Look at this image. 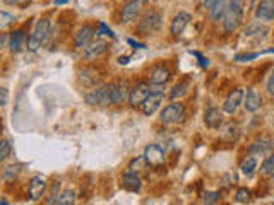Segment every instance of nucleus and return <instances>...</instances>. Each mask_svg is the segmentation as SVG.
<instances>
[{"instance_id":"f257e3e1","label":"nucleus","mask_w":274,"mask_h":205,"mask_svg":"<svg viewBox=\"0 0 274 205\" xmlns=\"http://www.w3.org/2000/svg\"><path fill=\"white\" fill-rule=\"evenodd\" d=\"M243 21V7L242 2L235 0V2H228L226 4V11L223 16V28L226 33H235L238 28H240Z\"/></svg>"},{"instance_id":"f03ea898","label":"nucleus","mask_w":274,"mask_h":205,"mask_svg":"<svg viewBox=\"0 0 274 205\" xmlns=\"http://www.w3.org/2000/svg\"><path fill=\"white\" fill-rule=\"evenodd\" d=\"M50 34V21L48 19H40L34 26L31 36L28 38V50L29 51H38L45 45L46 38Z\"/></svg>"},{"instance_id":"7ed1b4c3","label":"nucleus","mask_w":274,"mask_h":205,"mask_svg":"<svg viewBox=\"0 0 274 205\" xmlns=\"http://www.w3.org/2000/svg\"><path fill=\"white\" fill-rule=\"evenodd\" d=\"M163 123L167 125H175V123H180L184 121L185 118V108L182 103H172L168 106H165L161 110V115H159Z\"/></svg>"},{"instance_id":"20e7f679","label":"nucleus","mask_w":274,"mask_h":205,"mask_svg":"<svg viewBox=\"0 0 274 205\" xmlns=\"http://www.w3.org/2000/svg\"><path fill=\"white\" fill-rule=\"evenodd\" d=\"M159 26H161V16H159V12L149 11L146 12L144 17L141 19V23H139V31L142 34H153L158 31Z\"/></svg>"},{"instance_id":"39448f33","label":"nucleus","mask_w":274,"mask_h":205,"mask_svg":"<svg viewBox=\"0 0 274 205\" xmlns=\"http://www.w3.org/2000/svg\"><path fill=\"white\" fill-rule=\"evenodd\" d=\"M151 93H153V89H151V86L147 84V82H137V84L134 86L132 89H130V93H129L130 106H134V108L141 106Z\"/></svg>"},{"instance_id":"423d86ee","label":"nucleus","mask_w":274,"mask_h":205,"mask_svg":"<svg viewBox=\"0 0 274 205\" xmlns=\"http://www.w3.org/2000/svg\"><path fill=\"white\" fill-rule=\"evenodd\" d=\"M86 103L89 106H108L110 104V94H108V86H98L91 93L86 94Z\"/></svg>"},{"instance_id":"0eeeda50","label":"nucleus","mask_w":274,"mask_h":205,"mask_svg":"<svg viewBox=\"0 0 274 205\" xmlns=\"http://www.w3.org/2000/svg\"><path fill=\"white\" fill-rule=\"evenodd\" d=\"M163 99H165L163 89H156L149 96H147V99L139 108H141V111L144 113V115L151 116V115H154V113L158 111V108L161 106Z\"/></svg>"},{"instance_id":"6e6552de","label":"nucleus","mask_w":274,"mask_h":205,"mask_svg":"<svg viewBox=\"0 0 274 205\" xmlns=\"http://www.w3.org/2000/svg\"><path fill=\"white\" fill-rule=\"evenodd\" d=\"M108 94H110V104H120L127 99L129 91H127V82L119 81L108 86Z\"/></svg>"},{"instance_id":"1a4fd4ad","label":"nucleus","mask_w":274,"mask_h":205,"mask_svg":"<svg viewBox=\"0 0 274 205\" xmlns=\"http://www.w3.org/2000/svg\"><path fill=\"white\" fill-rule=\"evenodd\" d=\"M243 98H245V93L242 89H233L230 91V94L226 96L225 103H223V111L225 113H237V110L240 108V104H243Z\"/></svg>"},{"instance_id":"9d476101","label":"nucleus","mask_w":274,"mask_h":205,"mask_svg":"<svg viewBox=\"0 0 274 205\" xmlns=\"http://www.w3.org/2000/svg\"><path fill=\"white\" fill-rule=\"evenodd\" d=\"M142 2L141 0H130V2H125L124 7H122V23H132L134 19H137L139 12H141Z\"/></svg>"},{"instance_id":"9b49d317","label":"nucleus","mask_w":274,"mask_h":205,"mask_svg":"<svg viewBox=\"0 0 274 205\" xmlns=\"http://www.w3.org/2000/svg\"><path fill=\"white\" fill-rule=\"evenodd\" d=\"M46 191V180L41 176H33L29 180V186H28V195L31 200H40Z\"/></svg>"},{"instance_id":"f8f14e48","label":"nucleus","mask_w":274,"mask_h":205,"mask_svg":"<svg viewBox=\"0 0 274 205\" xmlns=\"http://www.w3.org/2000/svg\"><path fill=\"white\" fill-rule=\"evenodd\" d=\"M144 161L151 166H159L165 163V151L156 144H151V146L146 147L144 151Z\"/></svg>"},{"instance_id":"ddd939ff","label":"nucleus","mask_w":274,"mask_h":205,"mask_svg":"<svg viewBox=\"0 0 274 205\" xmlns=\"http://www.w3.org/2000/svg\"><path fill=\"white\" fill-rule=\"evenodd\" d=\"M94 34H96V31H94L93 26H82L74 36V45L77 48H86L91 41H94Z\"/></svg>"},{"instance_id":"4468645a","label":"nucleus","mask_w":274,"mask_h":205,"mask_svg":"<svg viewBox=\"0 0 274 205\" xmlns=\"http://www.w3.org/2000/svg\"><path fill=\"white\" fill-rule=\"evenodd\" d=\"M190 19H192V16L189 14V12H178V14L173 17L172 21V26H170V33L173 34V36H178V34H182L185 31V28L189 26Z\"/></svg>"},{"instance_id":"2eb2a0df","label":"nucleus","mask_w":274,"mask_h":205,"mask_svg":"<svg viewBox=\"0 0 274 205\" xmlns=\"http://www.w3.org/2000/svg\"><path fill=\"white\" fill-rule=\"evenodd\" d=\"M170 77H172V74H170V71L165 67V65H156V67L151 69V72H149V81H151V84H154V86L167 84L170 81Z\"/></svg>"},{"instance_id":"dca6fc26","label":"nucleus","mask_w":274,"mask_h":205,"mask_svg":"<svg viewBox=\"0 0 274 205\" xmlns=\"http://www.w3.org/2000/svg\"><path fill=\"white\" fill-rule=\"evenodd\" d=\"M267 34H269V29L266 26H260V24H250V26H247V29H245V38L247 40L255 41V43L264 41L267 38Z\"/></svg>"},{"instance_id":"f3484780","label":"nucleus","mask_w":274,"mask_h":205,"mask_svg":"<svg viewBox=\"0 0 274 205\" xmlns=\"http://www.w3.org/2000/svg\"><path fill=\"white\" fill-rule=\"evenodd\" d=\"M122 185H124V188L129 191H141L142 180L137 173H134L129 169V171H125L124 176H122Z\"/></svg>"},{"instance_id":"a211bd4d","label":"nucleus","mask_w":274,"mask_h":205,"mask_svg":"<svg viewBox=\"0 0 274 205\" xmlns=\"http://www.w3.org/2000/svg\"><path fill=\"white\" fill-rule=\"evenodd\" d=\"M260 103H262V98H260V94L257 93V89L250 87V89L247 91L245 98H243V106H245V110L250 113L257 111L260 108Z\"/></svg>"},{"instance_id":"6ab92c4d","label":"nucleus","mask_w":274,"mask_h":205,"mask_svg":"<svg viewBox=\"0 0 274 205\" xmlns=\"http://www.w3.org/2000/svg\"><path fill=\"white\" fill-rule=\"evenodd\" d=\"M106 41H103V40H94V41H91L88 46L84 48V56L88 60H94V58H98V56H101L103 53L106 51Z\"/></svg>"},{"instance_id":"aec40b11","label":"nucleus","mask_w":274,"mask_h":205,"mask_svg":"<svg viewBox=\"0 0 274 205\" xmlns=\"http://www.w3.org/2000/svg\"><path fill=\"white\" fill-rule=\"evenodd\" d=\"M204 121L209 128H220L221 123H223V113H221L218 108H209L204 113Z\"/></svg>"},{"instance_id":"412c9836","label":"nucleus","mask_w":274,"mask_h":205,"mask_svg":"<svg viewBox=\"0 0 274 205\" xmlns=\"http://www.w3.org/2000/svg\"><path fill=\"white\" fill-rule=\"evenodd\" d=\"M255 16L260 21H272L274 19V2L271 0H264L255 9Z\"/></svg>"},{"instance_id":"4be33fe9","label":"nucleus","mask_w":274,"mask_h":205,"mask_svg":"<svg viewBox=\"0 0 274 205\" xmlns=\"http://www.w3.org/2000/svg\"><path fill=\"white\" fill-rule=\"evenodd\" d=\"M24 43H26V33L23 31V29H17V31L11 33V41H9V46H11L12 53H19V51H23Z\"/></svg>"},{"instance_id":"5701e85b","label":"nucleus","mask_w":274,"mask_h":205,"mask_svg":"<svg viewBox=\"0 0 274 205\" xmlns=\"http://www.w3.org/2000/svg\"><path fill=\"white\" fill-rule=\"evenodd\" d=\"M272 151V142L271 141H255L249 147V152L252 156H262Z\"/></svg>"},{"instance_id":"b1692460","label":"nucleus","mask_w":274,"mask_h":205,"mask_svg":"<svg viewBox=\"0 0 274 205\" xmlns=\"http://www.w3.org/2000/svg\"><path fill=\"white\" fill-rule=\"evenodd\" d=\"M189 81H182V82H178V84H175L172 87V91H170V99H180V98H184V96L189 93Z\"/></svg>"},{"instance_id":"393cba45","label":"nucleus","mask_w":274,"mask_h":205,"mask_svg":"<svg viewBox=\"0 0 274 205\" xmlns=\"http://www.w3.org/2000/svg\"><path fill=\"white\" fill-rule=\"evenodd\" d=\"M21 169H23V166H21V164H11V166H7L6 171H4V180H6L7 183H12L17 176H19Z\"/></svg>"},{"instance_id":"a878e982","label":"nucleus","mask_w":274,"mask_h":205,"mask_svg":"<svg viewBox=\"0 0 274 205\" xmlns=\"http://www.w3.org/2000/svg\"><path fill=\"white\" fill-rule=\"evenodd\" d=\"M225 11H226V2H223V0H218V2H214V6L211 7V17L214 21L223 19Z\"/></svg>"},{"instance_id":"bb28decb","label":"nucleus","mask_w":274,"mask_h":205,"mask_svg":"<svg viewBox=\"0 0 274 205\" xmlns=\"http://www.w3.org/2000/svg\"><path fill=\"white\" fill-rule=\"evenodd\" d=\"M12 152V144L11 141H7V139H2L0 141V163H4L9 156H11Z\"/></svg>"},{"instance_id":"cd10ccee","label":"nucleus","mask_w":274,"mask_h":205,"mask_svg":"<svg viewBox=\"0 0 274 205\" xmlns=\"http://www.w3.org/2000/svg\"><path fill=\"white\" fill-rule=\"evenodd\" d=\"M260 171L266 174V176L274 178V154H269V158H266V161L260 166Z\"/></svg>"},{"instance_id":"c85d7f7f","label":"nucleus","mask_w":274,"mask_h":205,"mask_svg":"<svg viewBox=\"0 0 274 205\" xmlns=\"http://www.w3.org/2000/svg\"><path fill=\"white\" fill-rule=\"evenodd\" d=\"M76 203V193L72 190H65L59 198V203L57 205H74Z\"/></svg>"},{"instance_id":"c756f323","label":"nucleus","mask_w":274,"mask_h":205,"mask_svg":"<svg viewBox=\"0 0 274 205\" xmlns=\"http://www.w3.org/2000/svg\"><path fill=\"white\" fill-rule=\"evenodd\" d=\"M255 168H257V159L255 158H247L245 161L242 163V171L245 173V174H252L255 171Z\"/></svg>"},{"instance_id":"7c9ffc66","label":"nucleus","mask_w":274,"mask_h":205,"mask_svg":"<svg viewBox=\"0 0 274 205\" xmlns=\"http://www.w3.org/2000/svg\"><path fill=\"white\" fill-rule=\"evenodd\" d=\"M220 198H221L220 191H206L202 200H204V203H206V205H216L220 202Z\"/></svg>"},{"instance_id":"2f4dec72","label":"nucleus","mask_w":274,"mask_h":205,"mask_svg":"<svg viewBox=\"0 0 274 205\" xmlns=\"http://www.w3.org/2000/svg\"><path fill=\"white\" fill-rule=\"evenodd\" d=\"M16 21V17L12 14H9V12H4L0 11V29L7 28V26H11L12 23Z\"/></svg>"},{"instance_id":"473e14b6","label":"nucleus","mask_w":274,"mask_h":205,"mask_svg":"<svg viewBox=\"0 0 274 205\" xmlns=\"http://www.w3.org/2000/svg\"><path fill=\"white\" fill-rule=\"evenodd\" d=\"M60 183H55V186H53V190H51V193H50V198L46 200V205H57L59 203V198H60Z\"/></svg>"},{"instance_id":"72a5a7b5","label":"nucleus","mask_w":274,"mask_h":205,"mask_svg":"<svg viewBox=\"0 0 274 205\" xmlns=\"http://www.w3.org/2000/svg\"><path fill=\"white\" fill-rule=\"evenodd\" d=\"M250 197H252V195H250V191L247 190V188H238L237 193H235V200H237V202H240V203L249 202Z\"/></svg>"},{"instance_id":"f704fd0d","label":"nucleus","mask_w":274,"mask_h":205,"mask_svg":"<svg viewBox=\"0 0 274 205\" xmlns=\"http://www.w3.org/2000/svg\"><path fill=\"white\" fill-rule=\"evenodd\" d=\"M190 55H194L195 58L199 60V65H201L202 69H207V67H209V60H207L206 56H202L201 53H197V51H190Z\"/></svg>"},{"instance_id":"c9c22d12","label":"nucleus","mask_w":274,"mask_h":205,"mask_svg":"<svg viewBox=\"0 0 274 205\" xmlns=\"http://www.w3.org/2000/svg\"><path fill=\"white\" fill-rule=\"evenodd\" d=\"M144 164H146V161H144V156H142V158L134 159L132 163H130V168H129V169H130V171H136V168H137V169H141Z\"/></svg>"},{"instance_id":"e433bc0d","label":"nucleus","mask_w":274,"mask_h":205,"mask_svg":"<svg viewBox=\"0 0 274 205\" xmlns=\"http://www.w3.org/2000/svg\"><path fill=\"white\" fill-rule=\"evenodd\" d=\"M266 87H267V93L271 94V96H274V69H272V72L269 74V77H267V84H266Z\"/></svg>"},{"instance_id":"4c0bfd02","label":"nucleus","mask_w":274,"mask_h":205,"mask_svg":"<svg viewBox=\"0 0 274 205\" xmlns=\"http://www.w3.org/2000/svg\"><path fill=\"white\" fill-rule=\"evenodd\" d=\"M7 103H9V91L6 87H2V89H0V108L6 106Z\"/></svg>"},{"instance_id":"58836bf2","label":"nucleus","mask_w":274,"mask_h":205,"mask_svg":"<svg viewBox=\"0 0 274 205\" xmlns=\"http://www.w3.org/2000/svg\"><path fill=\"white\" fill-rule=\"evenodd\" d=\"M99 34H106V36H110V38H115V34H113V31L105 23H99Z\"/></svg>"},{"instance_id":"ea45409f","label":"nucleus","mask_w":274,"mask_h":205,"mask_svg":"<svg viewBox=\"0 0 274 205\" xmlns=\"http://www.w3.org/2000/svg\"><path fill=\"white\" fill-rule=\"evenodd\" d=\"M9 41H11V36H9V34H6V33L0 34V50H2V48H6V45Z\"/></svg>"},{"instance_id":"a19ab883","label":"nucleus","mask_w":274,"mask_h":205,"mask_svg":"<svg viewBox=\"0 0 274 205\" xmlns=\"http://www.w3.org/2000/svg\"><path fill=\"white\" fill-rule=\"evenodd\" d=\"M129 45H132V46H136V48H146L142 43H136L134 40H129Z\"/></svg>"},{"instance_id":"79ce46f5","label":"nucleus","mask_w":274,"mask_h":205,"mask_svg":"<svg viewBox=\"0 0 274 205\" xmlns=\"http://www.w3.org/2000/svg\"><path fill=\"white\" fill-rule=\"evenodd\" d=\"M69 0H55V6H67Z\"/></svg>"},{"instance_id":"37998d69","label":"nucleus","mask_w":274,"mask_h":205,"mask_svg":"<svg viewBox=\"0 0 274 205\" xmlns=\"http://www.w3.org/2000/svg\"><path fill=\"white\" fill-rule=\"evenodd\" d=\"M119 62H120L122 65L129 63V56H120V58H119Z\"/></svg>"},{"instance_id":"c03bdc74","label":"nucleus","mask_w":274,"mask_h":205,"mask_svg":"<svg viewBox=\"0 0 274 205\" xmlns=\"http://www.w3.org/2000/svg\"><path fill=\"white\" fill-rule=\"evenodd\" d=\"M0 205H11V203H9L6 198H2V200H0Z\"/></svg>"},{"instance_id":"a18cd8bd","label":"nucleus","mask_w":274,"mask_h":205,"mask_svg":"<svg viewBox=\"0 0 274 205\" xmlns=\"http://www.w3.org/2000/svg\"><path fill=\"white\" fill-rule=\"evenodd\" d=\"M0 130H2V121H0Z\"/></svg>"},{"instance_id":"49530a36","label":"nucleus","mask_w":274,"mask_h":205,"mask_svg":"<svg viewBox=\"0 0 274 205\" xmlns=\"http://www.w3.org/2000/svg\"><path fill=\"white\" fill-rule=\"evenodd\" d=\"M172 205H175V203H172Z\"/></svg>"},{"instance_id":"de8ad7c7","label":"nucleus","mask_w":274,"mask_h":205,"mask_svg":"<svg viewBox=\"0 0 274 205\" xmlns=\"http://www.w3.org/2000/svg\"><path fill=\"white\" fill-rule=\"evenodd\" d=\"M192 205H195V203H192Z\"/></svg>"}]
</instances>
